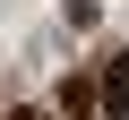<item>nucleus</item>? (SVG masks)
<instances>
[{
    "mask_svg": "<svg viewBox=\"0 0 129 120\" xmlns=\"http://www.w3.org/2000/svg\"><path fill=\"white\" fill-rule=\"evenodd\" d=\"M103 111H112V120L129 111V51H112V60H103Z\"/></svg>",
    "mask_w": 129,
    "mask_h": 120,
    "instance_id": "1",
    "label": "nucleus"
},
{
    "mask_svg": "<svg viewBox=\"0 0 129 120\" xmlns=\"http://www.w3.org/2000/svg\"><path fill=\"white\" fill-rule=\"evenodd\" d=\"M60 111L86 120V111H95V77H69V86H60Z\"/></svg>",
    "mask_w": 129,
    "mask_h": 120,
    "instance_id": "2",
    "label": "nucleus"
},
{
    "mask_svg": "<svg viewBox=\"0 0 129 120\" xmlns=\"http://www.w3.org/2000/svg\"><path fill=\"white\" fill-rule=\"evenodd\" d=\"M9 120H43V111H35V103H26V111H9Z\"/></svg>",
    "mask_w": 129,
    "mask_h": 120,
    "instance_id": "3",
    "label": "nucleus"
}]
</instances>
